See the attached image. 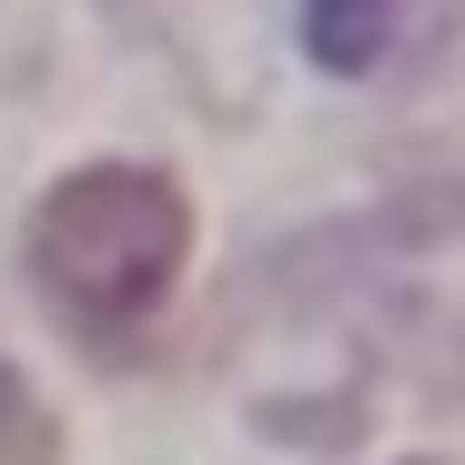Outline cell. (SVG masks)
<instances>
[{
	"mask_svg": "<svg viewBox=\"0 0 465 465\" xmlns=\"http://www.w3.org/2000/svg\"><path fill=\"white\" fill-rule=\"evenodd\" d=\"M183 243H193V213H183V193L163 173L92 163V173H71V183L41 193V213H31V283L92 344H122L152 303L173 293Z\"/></svg>",
	"mask_w": 465,
	"mask_h": 465,
	"instance_id": "6da1fadb",
	"label": "cell"
},
{
	"mask_svg": "<svg viewBox=\"0 0 465 465\" xmlns=\"http://www.w3.org/2000/svg\"><path fill=\"white\" fill-rule=\"evenodd\" d=\"M61 455V425H51V405L31 395V384L0 364V465H51Z\"/></svg>",
	"mask_w": 465,
	"mask_h": 465,
	"instance_id": "3957f363",
	"label": "cell"
},
{
	"mask_svg": "<svg viewBox=\"0 0 465 465\" xmlns=\"http://www.w3.org/2000/svg\"><path fill=\"white\" fill-rule=\"evenodd\" d=\"M303 51L344 82H364L405 51V0H303Z\"/></svg>",
	"mask_w": 465,
	"mask_h": 465,
	"instance_id": "7a4b0ae2",
	"label": "cell"
}]
</instances>
